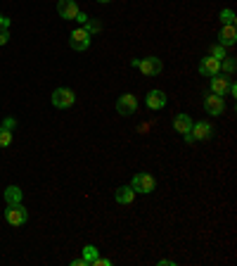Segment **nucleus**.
<instances>
[{
  "mask_svg": "<svg viewBox=\"0 0 237 266\" xmlns=\"http://www.w3.org/2000/svg\"><path fill=\"white\" fill-rule=\"evenodd\" d=\"M5 221L10 223V226H24L26 221H29V212L21 207V202H17V204H7Z\"/></svg>",
  "mask_w": 237,
  "mask_h": 266,
  "instance_id": "f257e3e1",
  "label": "nucleus"
},
{
  "mask_svg": "<svg viewBox=\"0 0 237 266\" xmlns=\"http://www.w3.org/2000/svg\"><path fill=\"white\" fill-rule=\"evenodd\" d=\"M74 103H76V95H74L71 88H57V91H52V105L57 110H67Z\"/></svg>",
  "mask_w": 237,
  "mask_h": 266,
  "instance_id": "f03ea898",
  "label": "nucleus"
},
{
  "mask_svg": "<svg viewBox=\"0 0 237 266\" xmlns=\"http://www.w3.org/2000/svg\"><path fill=\"white\" fill-rule=\"evenodd\" d=\"M135 110H138V97H135L133 93H123V95L116 100V112H119L121 117H131V114H135Z\"/></svg>",
  "mask_w": 237,
  "mask_h": 266,
  "instance_id": "7ed1b4c3",
  "label": "nucleus"
},
{
  "mask_svg": "<svg viewBox=\"0 0 237 266\" xmlns=\"http://www.w3.org/2000/svg\"><path fill=\"white\" fill-rule=\"evenodd\" d=\"M154 186H157V181H154L149 174H135L133 183H131V188H133L135 193H142V195H149L154 190Z\"/></svg>",
  "mask_w": 237,
  "mask_h": 266,
  "instance_id": "20e7f679",
  "label": "nucleus"
},
{
  "mask_svg": "<svg viewBox=\"0 0 237 266\" xmlns=\"http://www.w3.org/2000/svg\"><path fill=\"white\" fill-rule=\"evenodd\" d=\"M90 36L85 29H76V31H71V38H69V46H71V50H78V52H83V50H88V46H90Z\"/></svg>",
  "mask_w": 237,
  "mask_h": 266,
  "instance_id": "39448f33",
  "label": "nucleus"
},
{
  "mask_svg": "<svg viewBox=\"0 0 237 266\" xmlns=\"http://www.w3.org/2000/svg\"><path fill=\"white\" fill-rule=\"evenodd\" d=\"M138 69H140L145 76H157V74L164 69V65H161L159 57H145L140 59V65H138Z\"/></svg>",
  "mask_w": 237,
  "mask_h": 266,
  "instance_id": "423d86ee",
  "label": "nucleus"
},
{
  "mask_svg": "<svg viewBox=\"0 0 237 266\" xmlns=\"http://www.w3.org/2000/svg\"><path fill=\"white\" fill-rule=\"evenodd\" d=\"M190 136H192V140H209V138L213 136V126L206 121H192V129H190Z\"/></svg>",
  "mask_w": 237,
  "mask_h": 266,
  "instance_id": "0eeeda50",
  "label": "nucleus"
},
{
  "mask_svg": "<svg viewBox=\"0 0 237 266\" xmlns=\"http://www.w3.org/2000/svg\"><path fill=\"white\" fill-rule=\"evenodd\" d=\"M145 105H147L149 110H164V107H166V93L164 91H157V88H154V91H149L147 93V97H145Z\"/></svg>",
  "mask_w": 237,
  "mask_h": 266,
  "instance_id": "6e6552de",
  "label": "nucleus"
},
{
  "mask_svg": "<svg viewBox=\"0 0 237 266\" xmlns=\"http://www.w3.org/2000/svg\"><path fill=\"white\" fill-rule=\"evenodd\" d=\"M204 107H206V112L209 114H213V117H221L225 112V103H223V97L221 95H206V100H204Z\"/></svg>",
  "mask_w": 237,
  "mask_h": 266,
  "instance_id": "1a4fd4ad",
  "label": "nucleus"
},
{
  "mask_svg": "<svg viewBox=\"0 0 237 266\" xmlns=\"http://www.w3.org/2000/svg\"><path fill=\"white\" fill-rule=\"evenodd\" d=\"M57 12H59L62 19H76V14H78L76 0H59V3H57Z\"/></svg>",
  "mask_w": 237,
  "mask_h": 266,
  "instance_id": "9d476101",
  "label": "nucleus"
},
{
  "mask_svg": "<svg viewBox=\"0 0 237 266\" xmlns=\"http://www.w3.org/2000/svg\"><path fill=\"white\" fill-rule=\"evenodd\" d=\"M199 74L202 76H216V74H221V62L209 55V57H204L199 62Z\"/></svg>",
  "mask_w": 237,
  "mask_h": 266,
  "instance_id": "9b49d317",
  "label": "nucleus"
},
{
  "mask_svg": "<svg viewBox=\"0 0 237 266\" xmlns=\"http://www.w3.org/2000/svg\"><path fill=\"white\" fill-rule=\"evenodd\" d=\"M218 43H221L223 48L235 46V43H237V31H235V26H223V29H221V33H218Z\"/></svg>",
  "mask_w": 237,
  "mask_h": 266,
  "instance_id": "f8f14e48",
  "label": "nucleus"
},
{
  "mask_svg": "<svg viewBox=\"0 0 237 266\" xmlns=\"http://www.w3.org/2000/svg\"><path fill=\"white\" fill-rule=\"evenodd\" d=\"M228 86H230V78L228 76H211V93L213 95H221L223 97L225 93H228Z\"/></svg>",
  "mask_w": 237,
  "mask_h": 266,
  "instance_id": "ddd939ff",
  "label": "nucleus"
},
{
  "mask_svg": "<svg viewBox=\"0 0 237 266\" xmlns=\"http://www.w3.org/2000/svg\"><path fill=\"white\" fill-rule=\"evenodd\" d=\"M114 197H116V202H119V204H131V202H133V197H135V190L131 188V186H121V188H116Z\"/></svg>",
  "mask_w": 237,
  "mask_h": 266,
  "instance_id": "4468645a",
  "label": "nucleus"
},
{
  "mask_svg": "<svg viewBox=\"0 0 237 266\" xmlns=\"http://www.w3.org/2000/svg\"><path fill=\"white\" fill-rule=\"evenodd\" d=\"M173 129L178 131V133H187V131L192 129V119H190V114H176V119H173Z\"/></svg>",
  "mask_w": 237,
  "mask_h": 266,
  "instance_id": "2eb2a0df",
  "label": "nucleus"
},
{
  "mask_svg": "<svg viewBox=\"0 0 237 266\" xmlns=\"http://www.w3.org/2000/svg\"><path fill=\"white\" fill-rule=\"evenodd\" d=\"M5 202L7 204H17V202H21V188H17V186L5 188Z\"/></svg>",
  "mask_w": 237,
  "mask_h": 266,
  "instance_id": "dca6fc26",
  "label": "nucleus"
},
{
  "mask_svg": "<svg viewBox=\"0 0 237 266\" xmlns=\"http://www.w3.org/2000/svg\"><path fill=\"white\" fill-rule=\"evenodd\" d=\"M97 257H100V254H97V247L95 245H85L83 247V259H85V264H88V266L95 264Z\"/></svg>",
  "mask_w": 237,
  "mask_h": 266,
  "instance_id": "f3484780",
  "label": "nucleus"
},
{
  "mask_svg": "<svg viewBox=\"0 0 237 266\" xmlns=\"http://www.w3.org/2000/svg\"><path fill=\"white\" fill-rule=\"evenodd\" d=\"M10 143H12V131L0 126V148H7Z\"/></svg>",
  "mask_w": 237,
  "mask_h": 266,
  "instance_id": "a211bd4d",
  "label": "nucleus"
},
{
  "mask_svg": "<svg viewBox=\"0 0 237 266\" xmlns=\"http://www.w3.org/2000/svg\"><path fill=\"white\" fill-rule=\"evenodd\" d=\"M221 22H223V26H235V12L232 10H221Z\"/></svg>",
  "mask_w": 237,
  "mask_h": 266,
  "instance_id": "6ab92c4d",
  "label": "nucleus"
},
{
  "mask_svg": "<svg viewBox=\"0 0 237 266\" xmlns=\"http://www.w3.org/2000/svg\"><path fill=\"white\" fill-rule=\"evenodd\" d=\"M211 57H213V59H218V62H223V59L228 57V55H225V48L221 46V43L211 48Z\"/></svg>",
  "mask_w": 237,
  "mask_h": 266,
  "instance_id": "aec40b11",
  "label": "nucleus"
},
{
  "mask_svg": "<svg viewBox=\"0 0 237 266\" xmlns=\"http://www.w3.org/2000/svg\"><path fill=\"white\" fill-rule=\"evenodd\" d=\"M221 69H225L228 74H232V72H235V59H232V57H225L223 62H221Z\"/></svg>",
  "mask_w": 237,
  "mask_h": 266,
  "instance_id": "412c9836",
  "label": "nucleus"
},
{
  "mask_svg": "<svg viewBox=\"0 0 237 266\" xmlns=\"http://www.w3.org/2000/svg\"><path fill=\"white\" fill-rule=\"evenodd\" d=\"M10 40V29H0V46H7Z\"/></svg>",
  "mask_w": 237,
  "mask_h": 266,
  "instance_id": "4be33fe9",
  "label": "nucleus"
},
{
  "mask_svg": "<svg viewBox=\"0 0 237 266\" xmlns=\"http://www.w3.org/2000/svg\"><path fill=\"white\" fill-rule=\"evenodd\" d=\"M3 126H5V129H10V131H14V129H17V121H14L12 117H7L5 121H3Z\"/></svg>",
  "mask_w": 237,
  "mask_h": 266,
  "instance_id": "5701e85b",
  "label": "nucleus"
},
{
  "mask_svg": "<svg viewBox=\"0 0 237 266\" xmlns=\"http://www.w3.org/2000/svg\"><path fill=\"white\" fill-rule=\"evenodd\" d=\"M90 17L85 12H81V10H78V14H76V22H81V24H85V22H88Z\"/></svg>",
  "mask_w": 237,
  "mask_h": 266,
  "instance_id": "b1692460",
  "label": "nucleus"
},
{
  "mask_svg": "<svg viewBox=\"0 0 237 266\" xmlns=\"http://www.w3.org/2000/svg\"><path fill=\"white\" fill-rule=\"evenodd\" d=\"M0 29H10V19L3 17V14H0Z\"/></svg>",
  "mask_w": 237,
  "mask_h": 266,
  "instance_id": "393cba45",
  "label": "nucleus"
},
{
  "mask_svg": "<svg viewBox=\"0 0 237 266\" xmlns=\"http://www.w3.org/2000/svg\"><path fill=\"white\" fill-rule=\"evenodd\" d=\"M71 266H88V264H85V259H83V257H81V259H76V261H71Z\"/></svg>",
  "mask_w": 237,
  "mask_h": 266,
  "instance_id": "a878e982",
  "label": "nucleus"
},
{
  "mask_svg": "<svg viewBox=\"0 0 237 266\" xmlns=\"http://www.w3.org/2000/svg\"><path fill=\"white\" fill-rule=\"evenodd\" d=\"M95 264H97V266H112L107 259H100V257H97V259H95Z\"/></svg>",
  "mask_w": 237,
  "mask_h": 266,
  "instance_id": "bb28decb",
  "label": "nucleus"
},
{
  "mask_svg": "<svg viewBox=\"0 0 237 266\" xmlns=\"http://www.w3.org/2000/svg\"><path fill=\"white\" fill-rule=\"evenodd\" d=\"M97 3H109V0H97Z\"/></svg>",
  "mask_w": 237,
  "mask_h": 266,
  "instance_id": "cd10ccee",
  "label": "nucleus"
}]
</instances>
